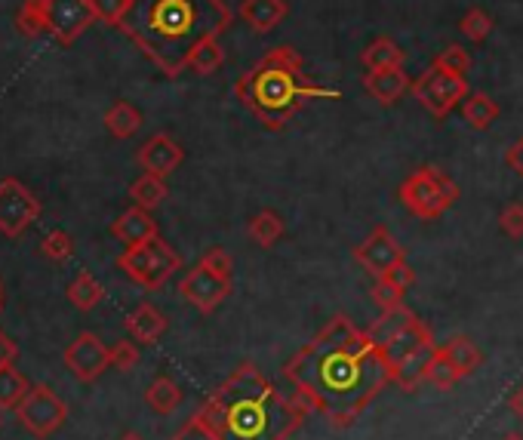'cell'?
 <instances>
[{
	"instance_id": "obj_21",
	"label": "cell",
	"mask_w": 523,
	"mask_h": 440,
	"mask_svg": "<svg viewBox=\"0 0 523 440\" xmlns=\"http://www.w3.org/2000/svg\"><path fill=\"white\" fill-rule=\"evenodd\" d=\"M434 348H437V345H434ZM434 348L419 351V354H413V357H407V360H400V364H394V367H391V385H397L400 391H407V394L419 391L422 382H425V370H428V360H431Z\"/></svg>"
},
{
	"instance_id": "obj_24",
	"label": "cell",
	"mask_w": 523,
	"mask_h": 440,
	"mask_svg": "<svg viewBox=\"0 0 523 440\" xmlns=\"http://www.w3.org/2000/svg\"><path fill=\"white\" fill-rule=\"evenodd\" d=\"M142 127V114L136 105L130 102H114L108 111H105V130L114 136V139H130L136 136Z\"/></svg>"
},
{
	"instance_id": "obj_19",
	"label": "cell",
	"mask_w": 523,
	"mask_h": 440,
	"mask_svg": "<svg viewBox=\"0 0 523 440\" xmlns=\"http://www.w3.org/2000/svg\"><path fill=\"white\" fill-rule=\"evenodd\" d=\"M111 234L127 247H139L145 240L157 237V222L151 219V210L142 207H130L127 213H120L117 222L111 225Z\"/></svg>"
},
{
	"instance_id": "obj_48",
	"label": "cell",
	"mask_w": 523,
	"mask_h": 440,
	"mask_svg": "<svg viewBox=\"0 0 523 440\" xmlns=\"http://www.w3.org/2000/svg\"><path fill=\"white\" fill-rule=\"evenodd\" d=\"M0 308H4V290H0Z\"/></svg>"
},
{
	"instance_id": "obj_38",
	"label": "cell",
	"mask_w": 523,
	"mask_h": 440,
	"mask_svg": "<svg viewBox=\"0 0 523 440\" xmlns=\"http://www.w3.org/2000/svg\"><path fill=\"white\" fill-rule=\"evenodd\" d=\"M170 440H225V437H222L216 428H210L204 419H200V416L194 413V416H191V419H188V422H185L173 437H170Z\"/></svg>"
},
{
	"instance_id": "obj_16",
	"label": "cell",
	"mask_w": 523,
	"mask_h": 440,
	"mask_svg": "<svg viewBox=\"0 0 523 440\" xmlns=\"http://www.w3.org/2000/svg\"><path fill=\"white\" fill-rule=\"evenodd\" d=\"M364 90L370 99H376L382 108L394 105L397 99H404V93L413 90V80L404 68H379V71H367L364 74Z\"/></svg>"
},
{
	"instance_id": "obj_22",
	"label": "cell",
	"mask_w": 523,
	"mask_h": 440,
	"mask_svg": "<svg viewBox=\"0 0 523 440\" xmlns=\"http://www.w3.org/2000/svg\"><path fill=\"white\" fill-rule=\"evenodd\" d=\"M407 62V50H400L391 37H376L373 44L364 47L360 53V65L367 71H379V68H404Z\"/></svg>"
},
{
	"instance_id": "obj_20",
	"label": "cell",
	"mask_w": 523,
	"mask_h": 440,
	"mask_svg": "<svg viewBox=\"0 0 523 440\" xmlns=\"http://www.w3.org/2000/svg\"><path fill=\"white\" fill-rule=\"evenodd\" d=\"M284 234H287V222H284V216L274 213V210H259L247 222V237L253 240L259 250H271Z\"/></svg>"
},
{
	"instance_id": "obj_30",
	"label": "cell",
	"mask_w": 523,
	"mask_h": 440,
	"mask_svg": "<svg viewBox=\"0 0 523 440\" xmlns=\"http://www.w3.org/2000/svg\"><path fill=\"white\" fill-rule=\"evenodd\" d=\"M28 379L16 370V364L0 367V410H16L25 394H28Z\"/></svg>"
},
{
	"instance_id": "obj_25",
	"label": "cell",
	"mask_w": 523,
	"mask_h": 440,
	"mask_svg": "<svg viewBox=\"0 0 523 440\" xmlns=\"http://www.w3.org/2000/svg\"><path fill=\"white\" fill-rule=\"evenodd\" d=\"M444 351H447V357L453 360V367L459 370L462 379H468L471 373H477L480 364H484V354H480V348H477L468 336H453V339H447Z\"/></svg>"
},
{
	"instance_id": "obj_42",
	"label": "cell",
	"mask_w": 523,
	"mask_h": 440,
	"mask_svg": "<svg viewBox=\"0 0 523 440\" xmlns=\"http://www.w3.org/2000/svg\"><path fill=\"white\" fill-rule=\"evenodd\" d=\"M382 277H385V280H391V284H394V287H400V290H404V293H407V290H410V287L416 284V271H413V268H410L407 262L394 265V268H391V271H385Z\"/></svg>"
},
{
	"instance_id": "obj_17",
	"label": "cell",
	"mask_w": 523,
	"mask_h": 440,
	"mask_svg": "<svg viewBox=\"0 0 523 440\" xmlns=\"http://www.w3.org/2000/svg\"><path fill=\"white\" fill-rule=\"evenodd\" d=\"M237 16L244 19L256 34H268L290 16V4L287 0H240Z\"/></svg>"
},
{
	"instance_id": "obj_32",
	"label": "cell",
	"mask_w": 523,
	"mask_h": 440,
	"mask_svg": "<svg viewBox=\"0 0 523 440\" xmlns=\"http://www.w3.org/2000/svg\"><path fill=\"white\" fill-rule=\"evenodd\" d=\"M16 28L25 37H40L47 31V0H25L19 16H16Z\"/></svg>"
},
{
	"instance_id": "obj_27",
	"label": "cell",
	"mask_w": 523,
	"mask_h": 440,
	"mask_svg": "<svg viewBox=\"0 0 523 440\" xmlns=\"http://www.w3.org/2000/svg\"><path fill=\"white\" fill-rule=\"evenodd\" d=\"M425 382L434 385L437 391H450V388H456V385L462 382V376H459V370L453 367V360L447 357L444 345L434 348V354H431V360H428V370H425Z\"/></svg>"
},
{
	"instance_id": "obj_8",
	"label": "cell",
	"mask_w": 523,
	"mask_h": 440,
	"mask_svg": "<svg viewBox=\"0 0 523 440\" xmlns=\"http://www.w3.org/2000/svg\"><path fill=\"white\" fill-rule=\"evenodd\" d=\"M16 416L31 434L50 437L53 431H59L65 425L68 407L62 404V397L50 385H31L25 400L16 407Z\"/></svg>"
},
{
	"instance_id": "obj_11",
	"label": "cell",
	"mask_w": 523,
	"mask_h": 440,
	"mask_svg": "<svg viewBox=\"0 0 523 440\" xmlns=\"http://www.w3.org/2000/svg\"><path fill=\"white\" fill-rule=\"evenodd\" d=\"M179 293L188 305H194L200 314H213L228 296H231V280H222L219 274H213L210 268H204L197 262V268H191L182 284Z\"/></svg>"
},
{
	"instance_id": "obj_2",
	"label": "cell",
	"mask_w": 523,
	"mask_h": 440,
	"mask_svg": "<svg viewBox=\"0 0 523 440\" xmlns=\"http://www.w3.org/2000/svg\"><path fill=\"white\" fill-rule=\"evenodd\" d=\"M311 413L299 391L280 394L256 364L237 367L197 410L225 440H290Z\"/></svg>"
},
{
	"instance_id": "obj_44",
	"label": "cell",
	"mask_w": 523,
	"mask_h": 440,
	"mask_svg": "<svg viewBox=\"0 0 523 440\" xmlns=\"http://www.w3.org/2000/svg\"><path fill=\"white\" fill-rule=\"evenodd\" d=\"M7 364H16V345L0 333V367H7Z\"/></svg>"
},
{
	"instance_id": "obj_37",
	"label": "cell",
	"mask_w": 523,
	"mask_h": 440,
	"mask_svg": "<svg viewBox=\"0 0 523 440\" xmlns=\"http://www.w3.org/2000/svg\"><path fill=\"white\" fill-rule=\"evenodd\" d=\"M370 296H373V302H376L382 311H391V308L404 305V290L394 287L391 280H385V277H376V284H373Z\"/></svg>"
},
{
	"instance_id": "obj_6",
	"label": "cell",
	"mask_w": 523,
	"mask_h": 440,
	"mask_svg": "<svg viewBox=\"0 0 523 440\" xmlns=\"http://www.w3.org/2000/svg\"><path fill=\"white\" fill-rule=\"evenodd\" d=\"M117 268L124 271L133 284L145 290H160L182 268V256L157 234L139 247H127V253L117 259Z\"/></svg>"
},
{
	"instance_id": "obj_41",
	"label": "cell",
	"mask_w": 523,
	"mask_h": 440,
	"mask_svg": "<svg viewBox=\"0 0 523 440\" xmlns=\"http://www.w3.org/2000/svg\"><path fill=\"white\" fill-rule=\"evenodd\" d=\"M499 228L511 240H520L523 237V204H508L499 216Z\"/></svg>"
},
{
	"instance_id": "obj_47",
	"label": "cell",
	"mask_w": 523,
	"mask_h": 440,
	"mask_svg": "<svg viewBox=\"0 0 523 440\" xmlns=\"http://www.w3.org/2000/svg\"><path fill=\"white\" fill-rule=\"evenodd\" d=\"M502 440H523V437H520V434H517V431H511V434H505V437H502Z\"/></svg>"
},
{
	"instance_id": "obj_15",
	"label": "cell",
	"mask_w": 523,
	"mask_h": 440,
	"mask_svg": "<svg viewBox=\"0 0 523 440\" xmlns=\"http://www.w3.org/2000/svg\"><path fill=\"white\" fill-rule=\"evenodd\" d=\"M136 160H139V167H142L145 173L167 179L170 173L179 170V164L185 160V151H182V145H179L173 136L157 133V136H151V139L139 148Z\"/></svg>"
},
{
	"instance_id": "obj_9",
	"label": "cell",
	"mask_w": 523,
	"mask_h": 440,
	"mask_svg": "<svg viewBox=\"0 0 523 440\" xmlns=\"http://www.w3.org/2000/svg\"><path fill=\"white\" fill-rule=\"evenodd\" d=\"M37 219H40V200L19 179L0 182V234L19 237Z\"/></svg>"
},
{
	"instance_id": "obj_7",
	"label": "cell",
	"mask_w": 523,
	"mask_h": 440,
	"mask_svg": "<svg viewBox=\"0 0 523 440\" xmlns=\"http://www.w3.org/2000/svg\"><path fill=\"white\" fill-rule=\"evenodd\" d=\"M410 93L416 96V102H419L431 117L444 120V117H450V114L465 102V96H468L471 90H468V80H465V77L450 74V71L437 68V65L431 62V65L413 80V90H410Z\"/></svg>"
},
{
	"instance_id": "obj_33",
	"label": "cell",
	"mask_w": 523,
	"mask_h": 440,
	"mask_svg": "<svg viewBox=\"0 0 523 440\" xmlns=\"http://www.w3.org/2000/svg\"><path fill=\"white\" fill-rule=\"evenodd\" d=\"M493 28H496V25H493L490 13H487V10H480V7H471V10L462 16V22H459L462 37H468L471 44H484V40L490 37Z\"/></svg>"
},
{
	"instance_id": "obj_10",
	"label": "cell",
	"mask_w": 523,
	"mask_h": 440,
	"mask_svg": "<svg viewBox=\"0 0 523 440\" xmlns=\"http://www.w3.org/2000/svg\"><path fill=\"white\" fill-rule=\"evenodd\" d=\"M96 22L90 0H47V31L59 44H74Z\"/></svg>"
},
{
	"instance_id": "obj_3",
	"label": "cell",
	"mask_w": 523,
	"mask_h": 440,
	"mask_svg": "<svg viewBox=\"0 0 523 440\" xmlns=\"http://www.w3.org/2000/svg\"><path fill=\"white\" fill-rule=\"evenodd\" d=\"M231 19L225 0H130L117 28L151 65L167 77H179L200 40L228 31Z\"/></svg>"
},
{
	"instance_id": "obj_1",
	"label": "cell",
	"mask_w": 523,
	"mask_h": 440,
	"mask_svg": "<svg viewBox=\"0 0 523 440\" xmlns=\"http://www.w3.org/2000/svg\"><path fill=\"white\" fill-rule=\"evenodd\" d=\"M284 379L333 428H348L391 385V364L370 330L336 314L287 360Z\"/></svg>"
},
{
	"instance_id": "obj_5",
	"label": "cell",
	"mask_w": 523,
	"mask_h": 440,
	"mask_svg": "<svg viewBox=\"0 0 523 440\" xmlns=\"http://www.w3.org/2000/svg\"><path fill=\"white\" fill-rule=\"evenodd\" d=\"M397 200L404 204V210L410 216H416L422 222H434L459 200V185L440 167L425 164L400 182Z\"/></svg>"
},
{
	"instance_id": "obj_29",
	"label": "cell",
	"mask_w": 523,
	"mask_h": 440,
	"mask_svg": "<svg viewBox=\"0 0 523 440\" xmlns=\"http://www.w3.org/2000/svg\"><path fill=\"white\" fill-rule=\"evenodd\" d=\"M167 179H160V176H151V173H145V176H139L133 185H130V197H133V204L136 207H142V210H154V207H160L167 200Z\"/></svg>"
},
{
	"instance_id": "obj_49",
	"label": "cell",
	"mask_w": 523,
	"mask_h": 440,
	"mask_svg": "<svg viewBox=\"0 0 523 440\" xmlns=\"http://www.w3.org/2000/svg\"><path fill=\"white\" fill-rule=\"evenodd\" d=\"M0 425H4V419H0Z\"/></svg>"
},
{
	"instance_id": "obj_46",
	"label": "cell",
	"mask_w": 523,
	"mask_h": 440,
	"mask_svg": "<svg viewBox=\"0 0 523 440\" xmlns=\"http://www.w3.org/2000/svg\"><path fill=\"white\" fill-rule=\"evenodd\" d=\"M120 440H145V437H142L139 431H127V434H124V437H120Z\"/></svg>"
},
{
	"instance_id": "obj_28",
	"label": "cell",
	"mask_w": 523,
	"mask_h": 440,
	"mask_svg": "<svg viewBox=\"0 0 523 440\" xmlns=\"http://www.w3.org/2000/svg\"><path fill=\"white\" fill-rule=\"evenodd\" d=\"M225 62V50L219 44V37H207L194 47V53L188 56V71H194L197 77H207L213 71H219Z\"/></svg>"
},
{
	"instance_id": "obj_26",
	"label": "cell",
	"mask_w": 523,
	"mask_h": 440,
	"mask_svg": "<svg viewBox=\"0 0 523 440\" xmlns=\"http://www.w3.org/2000/svg\"><path fill=\"white\" fill-rule=\"evenodd\" d=\"M145 400H148V407L160 416H170L176 413V407L182 404V388L170 379V376H157L148 391H145Z\"/></svg>"
},
{
	"instance_id": "obj_39",
	"label": "cell",
	"mask_w": 523,
	"mask_h": 440,
	"mask_svg": "<svg viewBox=\"0 0 523 440\" xmlns=\"http://www.w3.org/2000/svg\"><path fill=\"white\" fill-rule=\"evenodd\" d=\"M93 4V13H96V19L99 22H105V25H120V19L127 16V7H130V0H90Z\"/></svg>"
},
{
	"instance_id": "obj_14",
	"label": "cell",
	"mask_w": 523,
	"mask_h": 440,
	"mask_svg": "<svg viewBox=\"0 0 523 440\" xmlns=\"http://www.w3.org/2000/svg\"><path fill=\"white\" fill-rule=\"evenodd\" d=\"M434 345H437V342H434L431 327L425 324V320H419L416 314L407 320V324H400L394 333H388V336L379 342V348H382V354H385V360H388L391 367L400 364V360H407V357L419 354V351L434 348Z\"/></svg>"
},
{
	"instance_id": "obj_34",
	"label": "cell",
	"mask_w": 523,
	"mask_h": 440,
	"mask_svg": "<svg viewBox=\"0 0 523 440\" xmlns=\"http://www.w3.org/2000/svg\"><path fill=\"white\" fill-rule=\"evenodd\" d=\"M434 65L444 68V71H450V74L465 77L468 68H471V56H468V50H462L459 44H450V47H444V50H440V53L434 56Z\"/></svg>"
},
{
	"instance_id": "obj_12",
	"label": "cell",
	"mask_w": 523,
	"mask_h": 440,
	"mask_svg": "<svg viewBox=\"0 0 523 440\" xmlns=\"http://www.w3.org/2000/svg\"><path fill=\"white\" fill-rule=\"evenodd\" d=\"M354 262L364 271H370L373 277H382L394 265L407 262V250L397 244V237L385 225H379V228L370 231V237L364 240V244L354 247Z\"/></svg>"
},
{
	"instance_id": "obj_23",
	"label": "cell",
	"mask_w": 523,
	"mask_h": 440,
	"mask_svg": "<svg viewBox=\"0 0 523 440\" xmlns=\"http://www.w3.org/2000/svg\"><path fill=\"white\" fill-rule=\"evenodd\" d=\"M459 111H462V120L465 124H471L474 130H490L493 124H496V117H499V105H496V99L493 96H487V93H468L465 96V102L459 105Z\"/></svg>"
},
{
	"instance_id": "obj_31",
	"label": "cell",
	"mask_w": 523,
	"mask_h": 440,
	"mask_svg": "<svg viewBox=\"0 0 523 440\" xmlns=\"http://www.w3.org/2000/svg\"><path fill=\"white\" fill-rule=\"evenodd\" d=\"M68 299H71L80 311H90V308H96V305L105 299V290H102V284H99V280H96L90 271H80V274L71 280Z\"/></svg>"
},
{
	"instance_id": "obj_4",
	"label": "cell",
	"mask_w": 523,
	"mask_h": 440,
	"mask_svg": "<svg viewBox=\"0 0 523 440\" xmlns=\"http://www.w3.org/2000/svg\"><path fill=\"white\" fill-rule=\"evenodd\" d=\"M234 96L262 127L284 130L311 99H342L339 90L311 84L305 74V59L293 47L268 50L250 71L234 84Z\"/></svg>"
},
{
	"instance_id": "obj_18",
	"label": "cell",
	"mask_w": 523,
	"mask_h": 440,
	"mask_svg": "<svg viewBox=\"0 0 523 440\" xmlns=\"http://www.w3.org/2000/svg\"><path fill=\"white\" fill-rule=\"evenodd\" d=\"M124 327H127V333L133 336V342H139V345H154L160 336L167 333V314L160 311L157 305H151V302H142L139 308H133V311L127 314Z\"/></svg>"
},
{
	"instance_id": "obj_43",
	"label": "cell",
	"mask_w": 523,
	"mask_h": 440,
	"mask_svg": "<svg viewBox=\"0 0 523 440\" xmlns=\"http://www.w3.org/2000/svg\"><path fill=\"white\" fill-rule=\"evenodd\" d=\"M505 164H508L511 173H517V176L523 179V136H520L517 142L508 145V151H505Z\"/></svg>"
},
{
	"instance_id": "obj_35",
	"label": "cell",
	"mask_w": 523,
	"mask_h": 440,
	"mask_svg": "<svg viewBox=\"0 0 523 440\" xmlns=\"http://www.w3.org/2000/svg\"><path fill=\"white\" fill-rule=\"evenodd\" d=\"M40 253H44L50 262H65L74 253V240L65 231H50L44 237V244H40Z\"/></svg>"
},
{
	"instance_id": "obj_45",
	"label": "cell",
	"mask_w": 523,
	"mask_h": 440,
	"mask_svg": "<svg viewBox=\"0 0 523 440\" xmlns=\"http://www.w3.org/2000/svg\"><path fill=\"white\" fill-rule=\"evenodd\" d=\"M508 407L517 419H523V385H517L511 394H508Z\"/></svg>"
},
{
	"instance_id": "obj_13",
	"label": "cell",
	"mask_w": 523,
	"mask_h": 440,
	"mask_svg": "<svg viewBox=\"0 0 523 440\" xmlns=\"http://www.w3.org/2000/svg\"><path fill=\"white\" fill-rule=\"evenodd\" d=\"M65 367L80 382H96L111 367V348L96 333H80L65 348Z\"/></svg>"
},
{
	"instance_id": "obj_36",
	"label": "cell",
	"mask_w": 523,
	"mask_h": 440,
	"mask_svg": "<svg viewBox=\"0 0 523 440\" xmlns=\"http://www.w3.org/2000/svg\"><path fill=\"white\" fill-rule=\"evenodd\" d=\"M111 367L120 370V373H133L139 367V342H114L111 348Z\"/></svg>"
},
{
	"instance_id": "obj_40",
	"label": "cell",
	"mask_w": 523,
	"mask_h": 440,
	"mask_svg": "<svg viewBox=\"0 0 523 440\" xmlns=\"http://www.w3.org/2000/svg\"><path fill=\"white\" fill-rule=\"evenodd\" d=\"M200 265L210 268L213 274H219L222 280H231V274H234V262H231V256H228L222 247L207 250V253H204V259H200Z\"/></svg>"
}]
</instances>
